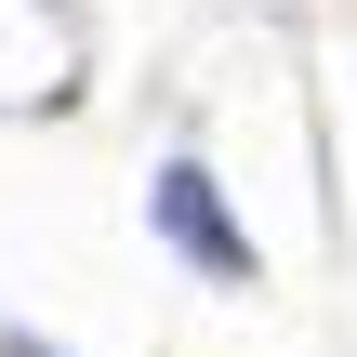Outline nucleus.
<instances>
[{
    "instance_id": "obj_1",
    "label": "nucleus",
    "mask_w": 357,
    "mask_h": 357,
    "mask_svg": "<svg viewBox=\"0 0 357 357\" xmlns=\"http://www.w3.org/2000/svg\"><path fill=\"white\" fill-rule=\"evenodd\" d=\"M146 199H159V238H172V252H185L199 278H225V291H252V225L225 212V185H212L199 159H172V172L146 185Z\"/></svg>"
},
{
    "instance_id": "obj_2",
    "label": "nucleus",
    "mask_w": 357,
    "mask_h": 357,
    "mask_svg": "<svg viewBox=\"0 0 357 357\" xmlns=\"http://www.w3.org/2000/svg\"><path fill=\"white\" fill-rule=\"evenodd\" d=\"M13 357H53V344H40V331H13Z\"/></svg>"
}]
</instances>
